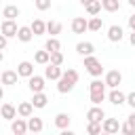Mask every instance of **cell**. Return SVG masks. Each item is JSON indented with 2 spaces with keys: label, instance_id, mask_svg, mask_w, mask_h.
<instances>
[{
  "label": "cell",
  "instance_id": "6da1fadb",
  "mask_svg": "<svg viewBox=\"0 0 135 135\" xmlns=\"http://www.w3.org/2000/svg\"><path fill=\"white\" fill-rule=\"evenodd\" d=\"M84 68H86L89 74H93V76H99L101 70H103V68H101V61H99L97 57H93V55H91V57H84Z\"/></svg>",
  "mask_w": 135,
  "mask_h": 135
},
{
  "label": "cell",
  "instance_id": "7a4b0ae2",
  "mask_svg": "<svg viewBox=\"0 0 135 135\" xmlns=\"http://www.w3.org/2000/svg\"><path fill=\"white\" fill-rule=\"evenodd\" d=\"M86 118H89V122H101V118H105V112H103L99 105H93V108L86 112Z\"/></svg>",
  "mask_w": 135,
  "mask_h": 135
},
{
  "label": "cell",
  "instance_id": "3957f363",
  "mask_svg": "<svg viewBox=\"0 0 135 135\" xmlns=\"http://www.w3.org/2000/svg\"><path fill=\"white\" fill-rule=\"evenodd\" d=\"M72 30L76 34H84V30H89V21L84 17H74L72 19Z\"/></svg>",
  "mask_w": 135,
  "mask_h": 135
},
{
  "label": "cell",
  "instance_id": "277c9868",
  "mask_svg": "<svg viewBox=\"0 0 135 135\" xmlns=\"http://www.w3.org/2000/svg\"><path fill=\"white\" fill-rule=\"evenodd\" d=\"M120 80H122V76H120L118 70H110V72L105 74V84H110V86H114V89L120 84Z\"/></svg>",
  "mask_w": 135,
  "mask_h": 135
},
{
  "label": "cell",
  "instance_id": "5b68a950",
  "mask_svg": "<svg viewBox=\"0 0 135 135\" xmlns=\"http://www.w3.org/2000/svg\"><path fill=\"white\" fill-rule=\"evenodd\" d=\"M103 131L110 133V135H118V131H120L118 120H116V118H105V122H103Z\"/></svg>",
  "mask_w": 135,
  "mask_h": 135
},
{
  "label": "cell",
  "instance_id": "8992f818",
  "mask_svg": "<svg viewBox=\"0 0 135 135\" xmlns=\"http://www.w3.org/2000/svg\"><path fill=\"white\" fill-rule=\"evenodd\" d=\"M17 32H19V30H17V25H15L11 19H4V21H2V36H6V38H8V36H17Z\"/></svg>",
  "mask_w": 135,
  "mask_h": 135
},
{
  "label": "cell",
  "instance_id": "52a82bcc",
  "mask_svg": "<svg viewBox=\"0 0 135 135\" xmlns=\"http://www.w3.org/2000/svg\"><path fill=\"white\" fill-rule=\"evenodd\" d=\"M17 74H19V76H27V78H32V76H34V65H32L30 61H21L19 68H17Z\"/></svg>",
  "mask_w": 135,
  "mask_h": 135
},
{
  "label": "cell",
  "instance_id": "ba28073f",
  "mask_svg": "<svg viewBox=\"0 0 135 135\" xmlns=\"http://www.w3.org/2000/svg\"><path fill=\"white\" fill-rule=\"evenodd\" d=\"M46 78H51V80H57V78H61L63 76V72H61V68L59 65H53V63H49L46 65Z\"/></svg>",
  "mask_w": 135,
  "mask_h": 135
},
{
  "label": "cell",
  "instance_id": "9c48e42d",
  "mask_svg": "<svg viewBox=\"0 0 135 135\" xmlns=\"http://www.w3.org/2000/svg\"><path fill=\"white\" fill-rule=\"evenodd\" d=\"M30 89H32L34 93H42V89H44V78H42V76H32V78H30Z\"/></svg>",
  "mask_w": 135,
  "mask_h": 135
},
{
  "label": "cell",
  "instance_id": "30bf717a",
  "mask_svg": "<svg viewBox=\"0 0 135 135\" xmlns=\"http://www.w3.org/2000/svg\"><path fill=\"white\" fill-rule=\"evenodd\" d=\"M74 84H76V82H74L72 78H68V76L63 74V76L59 78V84H57V89H59L61 93H68V91H72V86H74Z\"/></svg>",
  "mask_w": 135,
  "mask_h": 135
},
{
  "label": "cell",
  "instance_id": "8fae6325",
  "mask_svg": "<svg viewBox=\"0 0 135 135\" xmlns=\"http://www.w3.org/2000/svg\"><path fill=\"white\" fill-rule=\"evenodd\" d=\"M108 38H110L112 42H118V40L122 38V27H120V25H110V30H108Z\"/></svg>",
  "mask_w": 135,
  "mask_h": 135
},
{
  "label": "cell",
  "instance_id": "7c38bea8",
  "mask_svg": "<svg viewBox=\"0 0 135 135\" xmlns=\"http://www.w3.org/2000/svg\"><path fill=\"white\" fill-rule=\"evenodd\" d=\"M76 51H78L82 57H91V53H93V44H91V42H78V44H76Z\"/></svg>",
  "mask_w": 135,
  "mask_h": 135
},
{
  "label": "cell",
  "instance_id": "4fadbf2b",
  "mask_svg": "<svg viewBox=\"0 0 135 135\" xmlns=\"http://www.w3.org/2000/svg\"><path fill=\"white\" fill-rule=\"evenodd\" d=\"M124 93L122 91H118V89H112V93H110V101L114 103V105H120V103H124Z\"/></svg>",
  "mask_w": 135,
  "mask_h": 135
},
{
  "label": "cell",
  "instance_id": "5bb4252c",
  "mask_svg": "<svg viewBox=\"0 0 135 135\" xmlns=\"http://www.w3.org/2000/svg\"><path fill=\"white\" fill-rule=\"evenodd\" d=\"M32 108H34L32 101H23V103H19L17 112H19L21 116H25V118H32Z\"/></svg>",
  "mask_w": 135,
  "mask_h": 135
},
{
  "label": "cell",
  "instance_id": "9a60e30c",
  "mask_svg": "<svg viewBox=\"0 0 135 135\" xmlns=\"http://www.w3.org/2000/svg\"><path fill=\"white\" fill-rule=\"evenodd\" d=\"M15 82H17V72L4 70L2 72V84H15Z\"/></svg>",
  "mask_w": 135,
  "mask_h": 135
},
{
  "label": "cell",
  "instance_id": "2e32d148",
  "mask_svg": "<svg viewBox=\"0 0 135 135\" xmlns=\"http://www.w3.org/2000/svg\"><path fill=\"white\" fill-rule=\"evenodd\" d=\"M27 129H30L32 133H40V129H42V120H40L38 116H32V118L27 120Z\"/></svg>",
  "mask_w": 135,
  "mask_h": 135
},
{
  "label": "cell",
  "instance_id": "e0dca14e",
  "mask_svg": "<svg viewBox=\"0 0 135 135\" xmlns=\"http://www.w3.org/2000/svg\"><path fill=\"white\" fill-rule=\"evenodd\" d=\"M2 17H6V19H15V17H19V8L17 6H13V4H8V6H4V11H2Z\"/></svg>",
  "mask_w": 135,
  "mask_h": 135
},
{
  "label": "cell",
  "instance_id": "ac0fdd59",
  "mask_svg": "<svg viewBox=\"0 0 135 135\" xmlns=\"http://www.w3.org/2000/svg\"><path fill=\"white\" fill-rule=\"evenodd\" d=\"M44 49H46L49 53H57V51H61V42H59L57 38H49L46 44H44Z\"/></svg>",
  "mask_w": 135,
  "mask_h": 135
},
{
  "label": "cell",
  "instance_id": "d6986e66",
  "mask_svg": "<svg viewBox=\"0 0 135 135\" xmlns=\"http://www.w3.org/2000/svg\"><path fill=\"white\" fill-rule=\"evenodd\" d=\"M55 124H57L59 129H68V127H70V116H68L65 112L57 114V118H55Z\"/></svg>",
  "mask_w": 135,
  "mask_h": 135
},
{
  "label": "cell",
  "instance_id": "ffe728a7",
  "mask_svg": "<svg viewBox=\"0 0 135 135\" xmlns=\"http://www.w3.org/2000/svg\"><path fill=\"white\" fill-rule=\"evenodd\" d=\"M32 27H27V25H23V27H19V32H17V38L19 40H23V42H27L30 38H32Z\"/></svg>",
  "mask_w": 135,
  "mask_h": 135
},
{
  "label": "cell",
  "instance_id": "44dd1931",
  "mask_svg": "<svg viewBox=\"0 0 135 135\" xmlns=\"http://www.w3.org/2000/svg\"><path fill=\"white\" fill-rule=\"evenodd\" d=\"M46 95L44 93H34V99H32V103H34V108H44L46 105Z\"/></svg>",
  "mask_w": 135,
  "mask_h": 135
},
{
  "label": "cell",
  "instance_id": "7402d4cb",
  "mask_svg": "<svg viewBox=\"0 0 135 135\" xmlns=\"http://www.w3.org/2000/svg\"><path fill=\"white\" fill-rule=\"evenodd\" d=\"M25 131H27V122L25 120H21V118L13 120V133H25Z\"/></svg>",
  "mask_w": 135,
  "mask_h": 135
},
{
  "label": "cell",
  "instance_id": "603a6c76",
  "mask_svg": "<svg viewBox=\"0 0 135 135\" xmlns=\"http://www.w3.org/2000/svg\"><path fill=\"white\" fill-rule=\"evenodd\" d=\"M101 6H103L101 0H93L91 4H86V13H89V15H97V13L101 11Z\"/></svg>",
  "mask_w": 135,
  "mask_h": 135
},
{
  "label": "cell",
  "instance_id": "cb8c5ba5",
  "mask_svg": "<svg viewBox=\"0 0 135 135\" xmlns=\"http://www.w3.org/2000/svg\"><path fill=\"white\" fill-rule=\"evenodd\" d=\"M46 32H49L51 36L61 34V23H59V21H49V23H46Z\"/></svg>",
  "mask_w": 135,
  "mask_h": 135
},
{
  "label": "cell",
  "instance_id": "d4e9b609",
  "mask_svg": "<svg viewBox=\"0 0 135 135\" xmlns=\"http://www.w3.org/2000/svg\"><path fill=\"white\" fill-rule=\"evenodd\" d=\"M34 59H36V63H49V61H51V53H49L46 49H44V51H38Z\"/></svg>",
  "mask_w": 135,
  "mask_h": 135
},
{
  "label": "cell",
  "instance_id": "484cf974",
  "mask_svg": "<svg viewBox=\"0 0 135 135\" xmlns=\"http://www.w3.org/2000/svg\"><path fill=\"white\" fill-rule=\"evenodd\" d=\"M101 4H103V8L110 11V13H114V11L120 8V2H118V0H101Z\"/></svg>",
  "mask_w": 135,
  "mask_h": 135
},
{
  "label": "cell",
  "instance_id": "4316f807",
  "mask_svg": "<svg viewBox=\"0 0 135 135\" xmlns=\"http://www.w3.org/2000/svg\"><path fill=\"white\" fill-rule=\"evenodd\" d=\"M30 27H32V32H34V34H44V30H46V23H44V21H40V19H36V21H34Z\"/></svg>",
  "mask_w": 135,
  "mask_h": 135
},
{
  "label": "cell",
  "instance_id": "83f0119b",
  "mask_svg": "<svg viewBox=\"0 0 135 135\" xmlns=\"http://www.w3.org/2000/svg\"><path fill=\"white\" fill-rule=\"evenodd\" d=\"M2 116L4 118H15V108L11 103H2Z\"/></svg>",
  "mask_w": 135,
  "mask_h": 135
},
{
  "label": "cell",
  "instance_id": "f1b7e54d",
  "mask_svg": "<svg viewBox=\"0 0 135 135\" xmlns=\"http://www.w3.org/2000/svg\"><path fill=\"white\" fill-rule=\"evenodd\" d=\"M51 63H53V65H61V63H63V53H61V51L51 53Z\"/></svg>",
  "mask_w": 135,
  "mask_h": 135
},
{
  "label": "cell",
  "instance_id": "f546056e",
  "mask_svg": "<svg viewBox=\"0 0 135 135\" xmlns=\"http://www.w3.org/2000/svg\"><path fill=\"white\" fill-rule=\"evenodd\" d=\"M103 86H105V84H103L101 80H93V82L89 84V89H91V93H101V91H103Z\"/></svg>",
  "mask_w": 135,
  "mask_h": 135
},
{
  "label": "cell",
  "instance_id": "4dcf8cb0",
  "mask_svg": "<svg viewBox=\"0 0 135 135\" xmlns=\"http://www.w3.org/2000/svg\"><path fill=\"white\" fill-rule=\"evenodd\" d=\"M86 131H89L91 135H99V133H101V124H99V122H89V124H86Z\"/></svg>",
  "mask_w": 135,
  "mask_h": 135
},
{
  "label": "cell",
  "instance_id": "1f68e13d",
  "mask_svg": "<svg viewBox=\"0 0 135 135\" xmlns=\"http://www.w3.org/2000/svg\"><path fill=\"white\" fill-rule=\"evenodd\" d=\"M120 131H122V135H135V127H133L129 120H127V122L120 127Z\"/></svg>",
  "mask_w": 135,
  "mask_h": 135
},
{
  "label": "cell",
  "instance_id": "d6a6232c",
  "mask_svg": "<svg viewBox=\"0 0 135 135\" xmlns=\"http://www.w3.org/2000/svg\"><path fill=\"white\" fill-rule=\"evenodd\" d=\"M89 30H93V32L101 30V19H99V17H93V19L89 21Z\"/></svg>",
  "mask_w": 135,
  "mask_h": 135
},
{
  "label": "cell",
  "instance_id": "836d02e7",
  "mask_svg": "<svg viewBox=\"0 0 135 135\" xmlns=\"http://www.w3.org/2000/svg\"><path fill=\"white\" fill-rule=\"evenodd\" d=\"M103 97H105V91H101V93H91V101L97 105V103H101L103 101Z\"/></svg>",
  "mask_w": 135,
  "mask_h": 135
},
{
  "label": "cell",
  "instance_id": "e575fe53",
  "mask_svg": "<svg viewBox=\"0 0 135 135\" xmlns=\"http://www.w3.org/2000/svg\"><path fill=\"white\" fill-rule=\"evenodd\" d=\"M63 74H65L68 78H72L74 82H78V72H76L74 68H68V72H63Z\"/></svg>",
  "mask_w": 135,
  "mask_h": 135
},
{
  "label": "cell",
  "instance_id": "d590c367",
  "mask_svg": "<svg viewBox=\"0 0 135 135\" xmlns=\"http://www.w3.org/2000/svg\"><path fill=\"white\" fill-rule=\"evenodd\" d=\"M51 6V0H36V8H40V11H46Z\"/></svg>",
  "mask_w": 135,
  "mask_h": 135
},
{
  "label": "cell",
  "instance_id": "8d00e7d4",
  "mask_svg": "<svg viewBox=\"0 0 135 135\" xmlns=\"http://www.w3.org/2000/svg\"><path fill=\"white\" fill-rule=\"evenodd\" d=\"M127 101H129V103H131V105L135 108V91H133V93H129V97H127Z\"/></svg>",
  "mask_w": 135,
  "mask_h": 135
},
{
  "label": "cell",
  "instance_id": "74e56055",
  "mask_svg": "<svg viewBox=\"0 0 135 135\" xmlns=\"http://www.w3.org/2000/svg\"><path fill=\"white\" fill-rule=\"evenodd\" d=\"M129 25H131V30H135V15L129 17Z\"/></svg>",
  "mask_w": 135,
  "mask_h": 135
},
{
  "label": "cell",
  "instance_id": "f35d334b",
  "mask_svg": "<svg viewBox=\"0 0 135 135\" xmlns=\"http://www.w3.org/2000/svg\"><path fill=\"white\" fill-rule=\"evenodd\" d=\"M0 49H6V36L0 38Z\"/></svg>",
  "mask_w": 135,
  "mask_h": 135
},
{
  "label": "cell",
  "instance_id": "ab89813d",
  "mask_svg": "<svg viewBox=\"0 0 135 135\" xmlns=\"http://www.w3.org/2000/svg\"><path fill=\"white\" fill-rule=\"evenodd\" d=\"M129 122H131V124H133V127H135V112H133V114H131V116H129Z\"/></svg>",
  "mask_w": 135,
  "mask_h": 135
},
{
  "label": "cell",
  "instance_id": "60d3db41",
  "mask_svg": "<svg viewBox=\"0 0 135 135\" xmlns=\"http://www.w3.org/2000/svg\"><path fill=\"white\" fill-rule=\"evenodd\" d=\"M129 40H131V44H133V46H135V30H133V34H131V36H129Z\"/></svg>",
  "mask_w": 135,
  "mask_h": 135
},
{
  "label": "cell",
  "instance_id": "b9f144b4",
  "mask_svg": "<svg viewBox=\"0 0 135 135\" xmlns=\"http://www.w3.org/2000/svg\"><path fill=\"white\" fill-rule=\"evenodd\" d=\"M61 135H74V133H72L70 129H63V131H61Z\"/></svg>",
  "mask_w": 135,
  "mask_h": 135
},
{
  "label": "cell",
  "instance_id": "7bdbcfd3",
  "mask_svg": "<svg viewBox=\"0 0 135 135\" xmlns=\"http://www.w3.org/2000/svg\"><path fill=\"white\" fill-rule=\"evenodd\" d=\"M80 2H82V4H91L93 0H80Z\"/></svg>",
  "mask_w": 135,
  "mask_h": 135
},
{
  "label": "cell",
  "instance_id": "ee69618b",
  "mask_svg": "<svg viewBox=\"0 0 135 135\" xmlns=\"http://www.w3.org/2000/svg\"><path fill=\"white\" fill-rule=\"evenodd\" d=\"M99 135H110V133H105V131H103V133H99Z\"/></svg>",
  "mask_w": 135,
  "mask_h": 135
},
{
  "label": "cell",
  "instance_id": "f6af8a7d",
  "mask_svg": "<svg viewBox=\"0 0 135 135\" xmlns=\"http://www.w3.org/2000/svg\"><path fill=\"white\" fill-rule=\"evenodd\" d=\"M129 2H131V4H133V6H135V0H129Z\"/></svg>",
  "mask_w": 135,
  "mask_h": 135
},
{
  "label": "cell",
  "instance_id": "bcb514c9",
  "mask_svg": "<svg viewBox=\"0 0 135 135\" xmlns=\"http://www.w3.org/2000/svg\"><path fill=\"white\" fill-rule=\"evenodd\" d=\"M15 135H25V133H15Z\"/></svg>",
  "mask_w": 135,
  "mask_h": 135
},
{
  "label": "cell",
  "instance_id": "7dc6e473",
  "mask_svg": "<svg viewBox=\"0 0 135 135\" xmlns=\"http://www.w3.org/2000/svg\"><path fill=\"white\" fill-rule=\"evenodd\" d=\"M32 135H38V133H32Z\"/></svg>",
  "mask_w": 135,
  "mask_h": 135
},
{
  "label": "cell",
  "instance_id": "c3c4849f",
  "mask_svg": "<svg viewBox=\"0 0 135 135\" xmlns=\"http://www.w3.org/2000/svg\"><path fill=\"white\" fill-rule=\"evenodd\" d=\"M120 135H122V133H120Z\"/></svg>",
  "mask_w": 135,
  "mask_h": 135
}]
</instances>
